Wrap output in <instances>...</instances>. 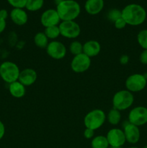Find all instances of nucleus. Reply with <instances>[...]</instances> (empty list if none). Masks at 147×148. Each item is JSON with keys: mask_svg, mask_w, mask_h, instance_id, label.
Here are the masks:
<instances>
[{"mask_svg": "<svg viewBox=\"0 0 147 148\" xmlns=\"http://www.w3.org/2000/svg\"><path fill=\"white\" fill-rule=\"evenodd\" d=\"M56 10L61 21H73L81 13L80 5L75 0H63L56 5Z\"/></svg>", "mask_w": 147, "mask_h": 148, "instance_id": "f03ea898", "label": "nucleus"}, {"mask_svg": "<svg viewBox=\"0 0 147 148\" xmlns=\"http://www.w3.org/2000/svg\"><path fill=\"white\" fill-rule=\"evenodd\" d=\"M92 148H108L110 147L106 136L98 135L94 137L91 142Z\"/></svg>", "mask_w": 147, "mask_h": 148, "instance_id": "6ab92c4d", "label": "nucleus"}, {"mask_svg": "<svg viewBox=\"0 0 147 148\" xmlns=\"http://www.w3.org/2000/svg\"><path fill=\"white\" fill-rule=\"evenodd\" d=\"M106 137L111 147H122L126 142L123 130L118 128H113L109 130Z\"/></svg>", "mask_w": 147, "mask_h": 148, "instance_id": "9b49d317", "label": "nucleus"}, {"mask_svg": "<svg viewBox=\"0 0 147 148\" xmlns=\"http://www.w3.org/2000/svg\"><path fill=\"white\" fill-rule=\"evenodd\" d=\"M37 75L35 70L32 68H26L20 71L18 81L25 87L31 86L37 80Z\"/></svg>", "mask_w": 147, "mask_h": 148, "instance_id": "4468645a", "label": "nucleus"}, {"mask_svg": "<svg viewBox=\"0 0 147 148\" xmlns=\"http://www.w3.org/2000/svg\"><path fill=\"white\" fill-rule=\"evenodd\" d=\"M107 17H108V19L110 21H111L112 23H114L118 19L122 17L121 10H118V9H112V10H110L108 12Z\"/></svg>", "mask_w": 147, "mask_h": 148, "instance_id": "a878e982", "label": "nucleus"}, {"mask_svg": "<svg viewBox=\"0 0 147 148\" xmlns=\"http://www.w3.org/2000/svg\"><path fill=\"white\" fill-rule=\"evenodd\" d=\"M137 41L144 50L147 49V29H144L138 32L137 35Z\"/></svg>", "mask_w": 147, "mask_h": 148, "instance_id": "393cba45", "label": "nucleus"}, {"mask_svg": "<svg viewBox=\"0 0 147 148\" xmlns=\"http://www.w3.org/2000/svg\"><path fill=\"white\" fill-rule=\"evenodd\" d=\"M44 5V0H27L24 8L30 12H36L40 10Z\"/></svg>", "mask_w": 147, "mask_h": 148, "instance_id": "4be33fe9", "label": "nucleus"}, {"mask_svg": "<svg viewBox=\"0 0 147 148\" xmlns=\"http://www.w3.org/2000/svg\"><path fill=\"white\" fill-rule=\"evenodd\" d=\"M7 1L13 8L24 9L27 2V0H7Z\"/></svg>", "mask_w": 147, "mask_h": 148, "instance_id": "bb28decb", "label": "nucleus"}, {"mask_svg": "<svg viewBox=\"0 0 147 148\" xmlns=\"http://www.w3.org/2000/svg\"><path fill=\"white\" fill-rule=\"evenodd\" d=\"M113 23L115 28L118 29V30H122V29H123L124 27L127 25L126 23H125V21L123 20V18H122V17H121L120 18L118 19V20H117L116 21L114 22Z\"/></svg>", "mask_w": 147, "mask_h": 148, "instance_id": "cd10ccee", "label": "nucleus"}, {"mask_svg": "<svg viewBox=\"0 0 147 148\" xmlns=\"http://www.w3.org/2000/svg\"><path fill=\"white\" fill-rule=\"evenodd\" d=\"M46 49L48 55L56 60L63 59L67 52L66 46L59 40H51L49 42Z\"/></svg>", "mask_w": 147, "mask_h": 148, "instance_id": "9d476101", "label": "nucleus"}, {"mask_svg": "<svg viewBox=\"0 0 147 148\" xmlns=\"http://www.w3.org/2000/svg\"><path fill=\"white\" fill-rule=\"evenodd\" d=\"M128 121L137 127H141L147 124V108L145 106H136L130 111Z\"/></svg>", "mask_w": 147, "mask_h": 148, "instance_id": "6e6552de", "label": "nucleus"}, {"mask_svg": "<svg viewBox=\"0 0 147 148\" xmlns=\"http://www.w3.org/2000/svg\"><path fill=\"white\" fill-rule=\"evenodd\" d=\"M61 22L60 17L56 9H48L42 13L40 16V23L43 27L59 25Z\"/></svg>", "mask_w": 147, "mask_h": 148, "instance_id": "ddd939ff", "label": "nucleus"}, {"mask_svg": "<svg viewBox=\"0 0 147 148\" xmlns=\"http://www.w3.org/2000/svg\"><path fill=\"white\" fill-rule=\"evenodd\" d=\"M61 36L69 39L79 37L81 33V27L77 23L73 21H61L59 25Z\"/></svg>", "mask_w": 147, "mask_h": 148, "instance_id": "0eeeda50", "label": "nucleus"}, {"mask_svg": "<svg viewBox=\"0 0 147 148\" xmlns=\"http://www.w3.org/2000/svg\"><path fill=\"white\" fill-rule=\"evenodd\" d=\"M69 51L74 56L83 53V44L78 40H74L69 45Z\"/></svg>", "mask_w": 147, "mask_h": 148, "instance_id": "b1692460", "label": "nucleus"}, {"mask_svg": "<svg viewBox=\"0 0 147 148\" xmlns=\"http://www.w3.org/2000/svg\"><path fill=\"white\" fill-rule=\"evenodd\" d=\"M8 17L9 13L7 10H5V9H1V10H0V18L6 20Z\"/></svg>", "mask_w": 147, "mask_h": 148, "instance_id": "2f4dec72", "label": "nucleus"}, {"mask_svg": "<svg viewBox=\"0 0 147 148\" xmlns=\"http://www.w3.org/2000/svg\"><path fill=\"white\" fill-rule=\"evenodd\" d=\"M123 132L125 134V140L130 144H136L141 137L139 127L131 124L128 121L124 122L122 124Z\"/></svg>", "mask_w": 147, "mask_h": 148, "instance_id": "f8f14e48", "label": "nucleus"}, {"mask_svg": "<svg viewBox=\"0 0 147 148\" xmlns=\"http://www.w3.org/2000/svg\"><path fill=\"white\" fill-rule=\"evenodd\" d=\"M91 66V58L84 53L74 56L71 62V69L76 73H83L89 69Z\"/></svg>", "mask_w": 147, "mask_h": 148, "instance_id": "1a4fd4ad", "label": "nucleus"}, {"mask_svg": "<svg viewBox=\"0 0 147 148\" xmlns=\"http://www.w3.org/2000/svg\"><path fill=\"white\" fill-rule=\"evenodd\" d=\"M6 26H7L6 20L0 18V34H1L4 31V30L6 28Z\"/></svg>", "mask_w": 147, "mask_h": 148, "instance_id": "72a5a7b5", "label": "nucleus"}, {"mask_svg": "<svg viewBox=\"0 0 147 148\" xmlns=\"http://www.w3.org/2000/svg\"><path fill=\"white\" fill-rule=\"evenodd\" d=\"M12 21L15 25L22 26L25 25L28 20V15L23 8H13L10 13Z\"/></svg>", "mask_w": 147, "mask_h": 148, "instance_id": "2eb2a0df", "label": "nucleus"}, {"mask_svg": "<svg viewBox=\"0 0 147 148\" xmlns=\"http://www.w3.org/2000/svg\"><path fill=\"white\" fill-rule=\"evenodd\" d=\"M106 119L111 125H118L121 119L120 111L112 108L110 110L108 115H106Z\"/></svg>", "mask_w": 147, "mask_h": 148, "instance_id": "412c9836", "label": "nucleus"}, {"mask_svg": "<svg viewBox=\"0 0 147 148\" xmlns=\"http://www.w3.org/2000/svg\"><path fill=\"white\" fill-rule=\"evenodd\" d=\"M129 56H128V55H122V56H121V57L120 58V62L121 64L122 65H125L127 64L129 62Z\"/></svg>", "mask_w": 147, "mask_h": 148, "instance_id": "7c9ffc66", "label": "nucleus"}, {"mask_svg": "<svg viewBox=\"0 0 147 148\" xmlns=\"http://www.w3.org/2000/svg\"><path fill=\"white\" fill-rule=\"evenodd\" d=\"M84 137L87 140H90L95 137V131L90 129L86 128L84 131Z\"/></svg>", "mask_w": 147, "mask_h": 148, "instance_id": "c85d7f7f", "label": "nucleus"}, {"mask_svg": "<svg viewBox=\"0 0 147 148\" xmlns=\"http://www.w3.org/2000/svg\"><path fill=\"white\" fill-rule=\"evenodd\" d=\"M20 73V68L14 62L6 61L0 64V77L7 83L10 84L18 80Z\"/></svg>", "mask_w": 147, "mask_h": 148, "instance_id": "39448f33", "label": "nucleus"}, {"mask_svg": "<svg viewBox=\"0 0 147 148\" xmlns=\"http://www.w3.org/2000/svg\"><path fill=\"white\" fill-rule=\"evenodd\" d=\"M143 148H147V145H145V146H144V147H143Z\"/></svg>", "mask_w": 147, "mask_h": 148, "instance_id": "e433bc0d", "label": "nucleus"}, {"mask_svg": "<svg viewBox=\"0 0 147 148\" xmlns=\"http://www.w3.org/2000/svg\"><path fill=\"white\" fill-rule=\"evenodd\" d=\"M100 51V43L95 40H89L83 44V53L89 58L97 56Z\"/></svg>", "mask_w": 147, "mask_h": 148, "instance_id": "dca6fc26", "label": "nucleus"}, {"mask_svg": "<svg viewBox=\"0 0 147 148\" xmlns=\"http://www.w3.org/2000/svg\"><path fill=\"white\" fill-rule=\"evenodd\" d=\"M44 33L47 36L48 38L53 40H55V39H56L57 38H59V36H61L60 29H59V25L46 27Z\"/></svg>", "mask_w": 147, "mask_h": 148, "instance_id": "5701e85b", "label": "nucleus"}, {"mask_svg": "<svg viewBox=\"0 0 147 148\" xmlns=\"http://www.w3.org/2000/svg\"><path fill=\"white\" fill-rule=\"evenodd\" d=\"M4 134H5V126L2 121H0V140L4 137Z\"/></svg>", "mask_w": 147, "mask_h": 148, "instance_id": "473e14b6", "label": "nucleus"}, {"mask_svg": "<svg viewBox=\"0 0 147 148\" xmlns=\"http://www.w3.org/2000/svg\"><path fill=\"white\" fill-rule=\"evenodd\" d=\"M128 148H139V147H128Z\"/></svg>", "mask_w": 147, "mask_h": 148, "instance_id": "c9c22d12", "label": "nucleus"}, {"mask_svg": "<svg viewBox=\"0 0 147 148\" xmlns=\"http://www.w3.org/2000/svg\"><path fill=\"white\" fill-rule=\"evenodd\" d=\"M62 1H63V0H54V2L55 4H56V5H58V4H59V3L61 2Z\"/></svg>", "mask_w": 147, "mask_h": 148, "instance_id": "f704fd0d", "label": "nucleus"}, {"mask_svg": "<svg viewBox=\"0 0 147 148\" xmlns=\"http://www.w3.org/2000/svg\"><path fill=\"white\" fill-rule=\"evenodd\" d=\"M122 17L127 25L138 26L142 25L146 19V11L141 5L130 4L121 10Z\"/></svg>", "mask_w": 147, "mask_h": 148, "instance_id": "f257e3e1", "label": "nucleus"}, {"mask_svg": "<svg viewBox=\"0 0 147 148\" xmlns=\"http://www.w3.org/2000/svg\"><path fill=\"white\" fill-rule=\"evenodd\" d=\"M113 148H122V147H113Z\"/></svg>", "mask_w": 147, "mask_h": 148, "instance_id": "4c0bfd02", "label": "nucleus"}, {"mask_svg": "<svg viewBox=\"0 0 147 148\" xmlns=\"http://www.w3.org/2000/svg\"><path fill=\"white\" fill-rule=\"evenodd\" d=\"M104 6V0H86L84 4V9L90 15H96L101 12Z\"/></svg>", "mask_w": 147, "mask_h": 148, "instance_id": "f3484780", "label": "nucleus"}, {"mask_svg": "<svg viewBox=\"0 0 147 148\" xmlns=\"http://www.w3.org/2000/svg\"><path fill=\"white\" fill-rule=\"evenodd\" d=\"M9 92L14 98H21L25 95L26 88L24 85L17 80L9 84Z\"/></svg>", "mask_w": 147, "mask_h": 148, "instance_id": "a211bd4d", "label": "nucleus"}, {"mask_svg": "<svg viewBox=\"0 0 147 148\" xmlns=\"http://www.w3.org/2000/svg\"><path fill=\"white\" fill-rule=\"evenodd\" d=\"M126 90L133 92H138L145 89L147 85V78L144 74L135 73L130 75L125 80Z\"/></svg>", "mask_w": 147, "mask_h": 148, "instance_id": "423d86ee", "label": "nucleus"}, {"mask_svg": "<svg viewBox=\"0 0 147 148\" xmlns=\"http://www.w3.org/2000/svg\"><path fill=\"white\" fill-rule=\"evenodd\" d=\"M108 148H113V147H108Z\"/></svg>", "mask_w": 147, "mask_h": 148, "instance_id": "58836bf2", "label": "nucleus"}, {"mask_svg": "<svg viewBox=\"0 0 147 148\" xmlns=\"http://www.w3.org/2000/svg\"><path fill=\"white\" fill-rule=\"evenodd\" d=\"M106 121V114L102 110L97 108L88 112L84 119V124L86 128L90 130H98L102 127Z\"/></svg>", "mask_w": 147, "mask_h": 148, "instance_id": "7ed1b4c3", "label": "nucleus"}, {"mask_svg": "<svg viewBox=\"0 0 147 148\" xmlns=\"http://www.w3.org/2000/svg\"><path fill=\"white\" fill-rule=\"evenodd\" d=\"M134 102L133 93L128 90H121L115 93L112 98L113 108L120 111L131 108Z\"/></svg>", "mask_w": 147, "mask_h": 148, "instance_id": "20e7f679", "label": "nucleus"}, {"mask_svg": "<svg viewBox=\"0 0 147 148\" xmlns=\"http://www.w3.org/2000/svg\"><path fill=\"white\" fill-rule=\"evenodd\" d=\"M139 61L142 64L147 65V49L143 50L139 56Z\"/></svg>", "mask_w": 147, "mask_h": 148, "instance_id": "c756f323", "label": "nucleus"}, {"mask_svg": "<svg viewBox=\"0 0 147 148\" xmlns=\"http://www.w3.org/2000/svg\"><path fill=\"white\" fill-rule=\"evenodd\" d=\"M49 39L44 33V32H38L34 36V43L37 47L40 49H46L49 43Z\"/></svg>", "mask_w": 147, "mask_h": 148, "instance_id": "aec40b11", "label": "nucleus"}]
</instances>
